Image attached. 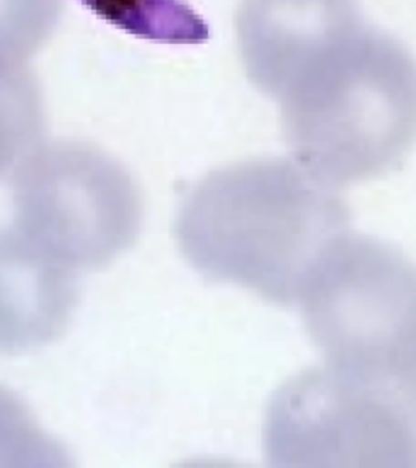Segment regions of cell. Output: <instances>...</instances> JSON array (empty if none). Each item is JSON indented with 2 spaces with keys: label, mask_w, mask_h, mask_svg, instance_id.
<instances>
[{
  "label": "cell",
  "mask_w": 416,
  "mask_h": 468,
  "mask_svg": "<svg viewBox=\"0 0 416 468\" xmlns=\"http://www.w3.org/2000/svg\"><path fill=\"white\" fill-rule=\"evenodd\" d=\"M61 0H0V65H22L57 28Z\"/></svg>",
  "instance_id": "11"
},
{
  "label": "cell",
  "mask_w": 416,
  "mask_h": 468,
  "mask_svg": "<svg viewBox=\"0 0 416 468\" xmlns=\"http://www.w3.org/2000/svg\"><path fill=\"white\" fill-rule=\"evenodd\" d=\"M42 94L24 65H0V176L40 144Z\"/></svg>",
  "instance_id": "9"
},
{
  "label": "cell",
  "mask_w": 416,
  "mask_h": 468,
  "mask_svg": "<svg viewBox=\"0 0 416 468\" xmlns=\"http://www.w3.org/2000/svg\"><path fill=\"white\" fill-rule=\"evenodd\" d=\"M78 303L73 270L0 229V354H18L54 342Z\"/></svg>",
  "instance_id": "7"
},
{
  "label": "cell",
  "mask_w": 416,
  "mask_h": 468,
  "mask_svg": "<svg viewBox=\"0 0 416 468\" xmlns=\"http://www.w3.org/2000/svg\"><path fill=\"white\" fill-rule=\"evenodd\" d=\"M66 453L29 411L27 405L0 386V467H62Z\"/></svg>",
  "instance_id": "10"
},
{
  "label": "cell",
  "mask_w": 416,
  "mask_h": 468,
  "mask_svg": "<svg viewBox=\"0 0 416 468\" xmlns=\"http://www.w3.org/2000/svg\"><path fill=\"white\" fill-rule=\"evenodd\" d=\"M109 25L161 44L190 46L210 38L207 22L184 0H78Z\"/></svg>",
  "instance_id": "8"
},
{
  "label": "cell",
  "mask_w": 416,
  "mask_h": 468,
  "mask_svg": "<svg viewBox=\"0 0 416 468\" xmlns=\"http://www.w3.org/2000/svg\"><path fill=\"white\" fill-rule=\"evenodd\" d=\"M298 303L327 364L390 386L416 332V261L381 238L350 229L328 249Z\"/></svg>",
  "instance_id": "4"
},
{
  "label": "cell",
  "mask_w": 416,
  "mask_h": 468,
  "mask_svg": "<svg viewBox=\"0 0 416 468\" xmlns=\"http://www.w3.org/2000/svg\"><path fill=\"white\" fill-rule=\"evenodd\" d=\"M263 448L272 466L416 467V420L392 387L325 362L274 391Z\"/></svg>",
  "instance_id": "5"
},
{
  "label": "cell",
  "mask_w": 416,
  "mask_h": 468,
  "mask_svg": "<svg viewBox=\"0 0 416 468\" xmlns=\"http://www.w3.org/2000/svg\"><path fill=\"white\" fill-rule=\"evenodd\" d=\"M365 21L358 0H241L235 31L248 80L280 101Z\"/></svg>",
  "instance_id": "6"
},
{
  "label": "cell",
  "mask_w": 416,
  "mask_h": 468,
  "mask_svg": "<svg viewBox=\"0 0 416 468\" xmlns=\"http://www.w3.org/2000/svg\"><path fill=\"white\" fill-rule=\"evenodd\" d=\"M348 230L349 208L336 188L292 157L208 172L174 219L179 250L197 272L281 305L299 302L328 249Z\"/></svg>",
  "instance_id": "1"
},
{
  "label": "cell",
  "mask_w": 416,
  "mask_h": 468,
  "mask_svg": "<svg viewBox=\"0 0 416 468\" xmlns=\"http://www.w3.org/2000/svg\"><path fill=\"white\" fill-rule=\"evenodd\" d=\"M14 176V229L69 269L104 266L140 234V188L130 170L99 146L40 143Z\"/></svg>",
  "instance_id": "3"
},
{
  "label": "cell",
  "mask_w": 416,
  "mask_h": 468,
  "mask_svg": "<svg viewBox=\"0 0 416 468\" xmlns=\"http://www.w3.org/2000/svg\"><path fill=\"white\" fill-rule=\"evenodd\" d=\"M279 102L291 157L310 175L336 189L378 178L416 143V58L367 21Z\"/></svg>",
  "instance_id": "2"
},
{
  "label": "cell",
  "mask_w": 416,
  "mask_h": 468,
  "mask_svg": "<svg viewBox=\"0 0 416 468\" xmlns=\"http://www.w3.org/2000/svg\"><path fill=\"white\" fill-rule=\"evenodd\" d=\"M390 386L416 420V332L398 358Z\"/></svg>",
  "instance_id": "12"
}]
</instances>
